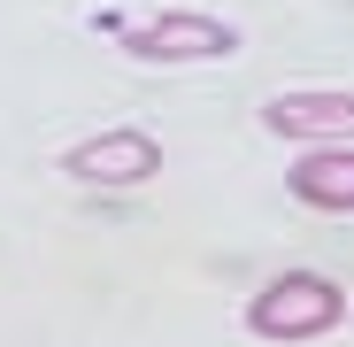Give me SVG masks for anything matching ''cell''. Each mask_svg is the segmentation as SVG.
Here are the masks:
<instances>
[{
    "mask_svg": "<svg viewBox=\"0 0 354 347\" xmlns=\"http://www.w3.org/2000/svg\"><path fill=\"white\" fill-rule=\"evenodd\" d=\"M339 317H346V285L324 278V270H285L247 301V332L254 339H285V347L292 339H324Z\"/></svg>",
    "mask_w": 354,
    "mask_h": 347,
    "instance_id": "cell-1",
    "label": "cell"
},
{
    "mask_svg": "<svg viewBox=\"0 0 354 347\" xmlns=\"http://www.w3.org/2000/svg\"><path fill=\"white\" fill-rule=\"evenodd\" d=\"M131 62H216V54H239V24L201 16V8H162L154 24L124 31Z\"/></svg>",
    "mask_w": 354,
    "mask_h": 347,
    "instance_id": "cell-2",
    "label": "cell"
},
{
    "mask_svg": "<svg viewBox=\"0 0 354 347\" xmlns=\"http://www.w3.org/2000/svg\"><path fill=\"white\" fill-rule=\"evenodd\" d=\"M62 170H70L77 186H147L154 170H162V139L139 132V124H115L100 139H77L62 154Z\"/></svg>",
    "mask_w": 354,
    "mask_h": 347,
    "instance_id": "cell-3",
    "label": "cell"
},
{
    "mask_svg": "<svg viewBox=\"0 0 354 347\" xmlns=\"http://www.w3.org/2000/svg\"><path fill=\"white\" fill-rule=\"evenodd\" d=\"M262 124L277 139L339 147V139H354V93H277V100H262Z\"/></svg>",
    "mask_w": 354,
    "mask_h": 347,
    "instance_id": "cell-4",
    "label": "cell"
},
{
    "mask_svg": "<svg viewBox=\"0 0 354 347\" xmlns=\"http://www.w3.org/2000/svg\"><path fill=\"white\" fill-rule=\"evenodd\" d=\"M292 201L301 208H324V216H354V147H308L301 162H292Z\"/></svg>",
    "mask_w": 354,
    "mask_h": 347,
    "instance_id": "cell-5",
    "label": "cell"
}]
</instances>
